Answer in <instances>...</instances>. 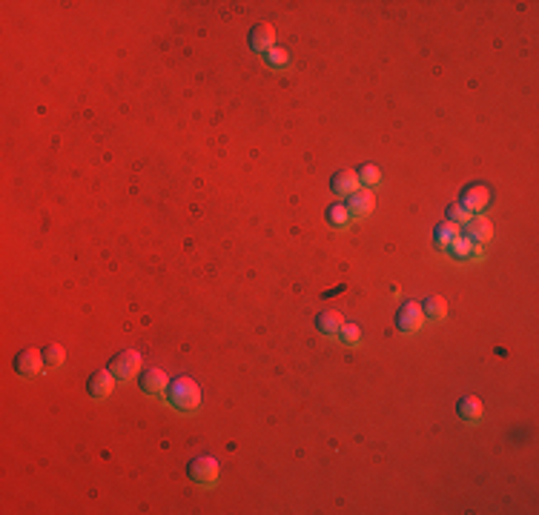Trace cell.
I'll list each match as a JSON object with an SVG mask.
<instances>
[{"label": "cell", "instance_id": "obj_9", "mask_svg": "<svg viewBox=\"0 0 539 515\" xmlns=\"http://www.w3.org/2000/svg\"><path fill=\"white\" fill-rule=\"evenodd\" d=\"M465 229H462V235L468 238V240H473V243H488L490 238H493V226H490V220L488 218H482V215H476V218H468L465 223H462Z\"/></svg>", "mask_w": 539, "mask_h": 515}, {"label": "cell", "instance_id": "obj_11", "mask_svg": "<svg viewBox=\"0 0 539 515\" xmlns=\"http://www.w3.org/2000/svg\"><path fill=\"white\" fill-rule=\"evenodd\" d=\"M141 389L146 395H166V389H169L166 372L163 369H146V372H141Z\"/></svg>", "mask_w": 539, "mask_h": 515}, {"label": "cell", "instance_id": "obj_19", "mask_svg": "<svg viewBox=\"0 0 539 515\" xmlns=\"http://www.w3.org/2000/svg\"><path fill=\"white\" fill-rule=\"evenodd\" d=\"M327 223H330V226H347V223H350L347 206H344V203H333V206L327 209Z\"/></svg>", "mask_w": 539, "mask_h": 515}, {"label": "cell", "instance_id": "obj_15", "mask_svg": "<svg viewBox=\"0 0 539 515\" xmlns=\"http://www.w3.org/2000/svg\"><path fill=\"white\" fill-rule=\"evenodd\" d=\"M448 252H450L453 258H459V261H468V258H482V246L473 243V240H468L465 235H459V238L448 246Z\"/></svg>", "mask_w": 539, "mask_h": 515}, {"label": "cell", "instance_id": "obj_12", "mask_svg": "<svg viewBox=\"0 0 539 515\" xmlns=\"http://www.w3.org/2000/svg\"><path fill=\"white\" fill-rule=\"evenodd\" d=\"M356 189H362V183H358V175L353 169H341V172H336L330 178V192H336V195H347L350 198Z\"/></svg>", "mask_w": 539, "mask_h": 515}, {"label": "cell", "instance_id": "obj_7", "mask_svg": "<svg viewBox=\"0 0 539 515\" xmlns=\"http://www.w3.org/2000/svg\"><path fill=\"white\" fill-rule=\"evenodd\" d=\"M115 381H118V378L112 375V369H98V372L89 375V381H86V392H89L95 401L109 398L112 389H115Z\"/></svg>", "mask_w": 539, "mask_h": 515}, {"label": "cell", "instance_id": "obj_5", "mask_svg": "<svg viewBox=\"0 0 539 515\" xmlns=\"http://www.w3.org/2000/svg\"><path fill=\"white\" fill-rule=\"evenodd\" d=\"M422 324H425V312H422L419 304L408 301V304L399 307V312H396V330L399 332H419Z\"/></svg>", "mask_w": 539, "mask_h": 515}, {"label": "cell", "instance_id": "obj_3", "mask_svg": "<svg viewBox=\"0 0 539 515\" xmlns=\"http://www.w3.org/2000/svg\"><path fill=\"white\" fill-rule=\"evenodd\" d=\"M109 369L118 381H129L135 372H141V355L135 350H124L109 361Z\"/></svg>", "mask_w": 539, "mask_h": 515}, {"label": "cell", "instance_id": "obj_16", "mask_svg": "<svg viewBox=\"0 0 539 515\" xmlns=\"http://www.w3.org/2000/svg\"><path fill=\"white\" fill-rule=\"evenodd\" d=\"M341 327H344V318H341V312H336V310H327V312H321V315L316 318V330H318L321 335H338Z\"/></svg>", "mask_w": 539, "mask_h": 515}, {"label": "cell", "instance_id": "obj_23", "mask_svg": "<svg viewBox=\"0 0 539 515\" xmlns=\"http://www.w3.org/2000/svg\"><path fill=\"white\" fill-rule=\"evenodd\" d=\"M468 218H470V215H468V212H465V209H462L459 203H453V206H448V220H450V223H456V226H462V223H465Z\"/></svg>", "mask_w": 539, "mask_h": 515}, {"label": "cell", "instance_id": "obj_22", "mask_svg": "<svg viewBox=\"0 0 539 515\" xmlns=\"http://www.w3.org/2000/svg\"><path fill=\"white\" fill-rule=\"evenodd\" d=\"M338 338H341L347 347H356L358 341H362V330H358L356 324H344L341 332H338Z\"/></svg>", "mask_w": 539, "mask_h": 515}, {"label": "cell", "instance_id": "obj_4", "mask_svg": "<svg viewBox=\"0 0 539 515\" xmlns=\"http://www.w3.org/2000/svg\"><path fill=\"white\" fill-rule=\"evenodd\" d=\"M190 478L196 481V484H201V486H213L216 481H218V461L213 458V455H201V458H196L193 464H190Z\"/></svg>", "mask_w": 539, "mask_h": 515}, {"label": "cell", "instance_id": "obj_18", "mask_svg": "<svg viewBox=\"0 0 539 515\" xmlns=\"http://www.w3.org/2000/svg\"><path fill=\"white\" fill-rule=\"evenodd\" d=\"M44 361H46L49 369L64 367V361H66V350H64L61 344H49V347H44Z\"/></svg>", "mask_w": 539, "mask_h": 515}, {"label": "cell", "instance_id": "obj_1", "mask_svg": "<svg viewBox=\"0 0 539 515\" xmlns=\"http://www.w3.org/2000/svg\"><path fill=\"white\" fill-rule=\"evenodd\" d=\"M166 401H169V407L181 409V412H196L201 407V387L193 378H175V381H169Z\"/></svg>", "mask_w": 539, "mask_h": 515}, {"label": "cell", "instance_id": "obj_13", "mask_svg": "<svg viewBox=\"0 0 539 515\" xmlns=\"http://www.w3.org/2000/svg\"><path fill=\"white\" fill-rule=\"evenodd\" d=\"M456 412H459V418H462L465 424H479L482 415H485V407H482V401H479L476 395H465V398L459 401Z\"/></svg>", "mask_w": 539, "mask_h": 515}, {"label": "cell", "instance_id": "obj_8", "mask_svg": "<svg viewBox=\"0 0 539 515\" xmlns=\"http://www.w3.org/2000/svg\"><path fill=\"white\" fill-rule=\"evenodd\" d=\"M344 206H347L350 218H368V215L373 212V206H376V198H373L371 189H356V192L347 198Z\"/></svg>", "mask_w": 539, "mask_h": 515}, {"label": "cell", "instance_id": "obj_17", "mask_svg": "<svg viewBox=\"0 0 539 515\" xmlns=\"http://www.w3.org/2000/svg\"><path fill=\"white\" fill-rule=\"evenodd\" d=\"M430 321H442L445 315H448V304H445V298L442 295H430L428 301H425V310H422Z\"/></svg>", "mask_w": 539, "mask_h": 515}, {"label": "cell", "instance_id": "obj_21", "mask_svg": "<svg viewBox=\"0 0 539 515\" xmlns=\"http://www.w3.org/2000/svg\"><path fill=\"white\" fill-rule=\"evenodd\" d=\"M264 61L270 63V66H276V69H281V66H287L290 63V55H287V49H281V46H273L267 55H264Z\"/></svg>", "mask_w": 539, "mask_h": 515}, {"label": "cell", "instance_id": "obj_14", "mask_svg": "<svg viewBox=\"0 0 539 515\" xmlns=\"http://www.w3.org/2000/svg\"><path fill=\"white\" fill-rule=\"evenodd\" d=\"M459 235H462V229L456 223H450V220H442V223L433 226V243H436V249H448Z\"/></svg>", "mask_w": 539, "mask_h": 515}, {"label": "cell", "instance_id": "obj_20", "mask_svg": "<svg viewBox=\"0 0 539 515\" xmlns=\"http://www.w3.org/2000/svg\"><path fill=\"white\" fill-rule=\"evenodd\" d=\"M356 175H358V183H365V186H376V183L382 180V172H379L376 166H371V163H368V166H362V169H358Z\"/></svg>", "mask_w": 539, "mask_h": 515}, {"label": "cell", "instance_id": "obj_2", "mask_svg": "<svg viewBox=\"0 0 539 515\" xmlns=\"http://www.w3.org/2000/svg\"><path fill=\"white\" fill-rule=\"evenodd\" d=\"M490 203V189L485 183H470L468 189H462V198H459V206L473 218L476 212H485Z\"/></svg>", "mask_w": 539, "mask_h": 515}, {"label": "cell", "instance_id": "obj_6", "mask_svg": "<svg viewBox=\"0 0 539 515\" xmlns=\"http://www.w3.org/2000/svg\"><path fill=\"white\" fill-rule=\"evenodd\" d=\"M44 367H46L44 350H41V352H38V350H24V352H18V358H15V372H18L21 378H35Z\"/></svg>", "mask_w": 539, "mask_h": 515}, {"label": "cell", "instance_id": "obj_10", "mask_svg": "<svg viewBox=\"0 0 539 515\" xmlns=\"http://www.w3.org/2000/svg\"><path fill=\"white\" fill-rule=\"evenodd\" d=\"M250 46H253V52L267 55V52L276 46V29H273L270 24H258V26H253V32H250Z\"/></svg>", "mask_w": 539, "mask_h": 515}]
</instances>
